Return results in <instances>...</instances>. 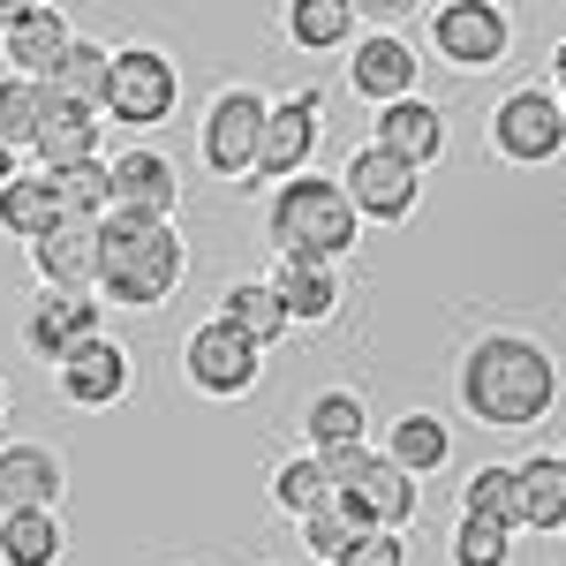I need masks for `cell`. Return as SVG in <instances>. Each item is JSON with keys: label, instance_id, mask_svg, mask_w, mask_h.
<instances>
[{"label": "cell", "instance_id": "obj_1", "mask_svg": "<svg viewBox=\"0 0 566 566\" xmlns=\"http://www.w3.org/2000/svg\"><path fill=\"white\" fill-rule=\"evenodd\" d=\"M453 392H461L469 423H483V431H536L559 408V355L544 348L536 333L491 325V333H476L461 348Z\"/></svg>", "mask_w": 566, "mask_h": 566}, {"label": "cell", "instance_id": "obj_2", "mask_svg": "<svg viewBox=\"0 0 566 566\" xmlns=\"http://www.w3.org/2000/svg\"><path fill=\"white\" fill-rule=\"evenodd\" d=\"M98 242H106V258H98V303H114V310H159L189 280V242L175 234L167 212H122L114 205V212L98 219Z\"/></svg>", "mask_w": 566, "mask_h": 566}, {"label": "cell", "instance_id": "obj_3", "mask_svg": "<svg viewBox=\"0 0 566 566\" xmlns=\"http://www.w3.org/2000/svg\"><path fill=\"white\" fill-rule=\"evenodd\" d=\"M363 242V212H355L340 175H295L264 189V250L303 264H348Z\"/></svg>", "mask_w": 566, "mask_h": 566}, {"label": "cell", "instance_id": "obj_4", "mask_svg": "<svg viewBox=\"0 0 566 566\" xmlns=\"http://www.w3.org/2000/svg\"><path fill=\"white\" fill-rule=\"evenodd\" d=\"M325 469H333V506L355 528H416L423 491H416V476L392 461L386 446H370V438L340 446V453H325Z\"/></svg>", "mask_w": 566, "mask_h": 566}, {"label": "cell", "instance_id": "obj_5", "mask_svg": "<svg viewBox=\"0 0 566 566\" xmlns=\"http://www.w3.org/2000/svg\"><path fill=\"white\" fill-rule=\"evenodd\" d=\"M431 61H446L453 76H491L514 53V15L499 0H431Z\"/></svg>", "mask_w": 566, "mask_h": 566}, {"label": "cell", "instance_id": "obj_6", "mask_svg": "<svg viewBox=\"0 0 566 566\" xmlns=\"http://www.w3.org/2000/svg\"><path fill=\"white\" fill-rule=\"evenodd\" d=\"M264 122H272V98L258 84H227L212 91L205 122H197V159L212 167L219 181H250L264 151Z\"/></svg>", "mask_w": 566, "mask_h": 566}, {"label": "cell", "instance_id": "obj_7", "mask_svg": "<svg viewBox=\"0 0 566 566\" xmlns=\"http://www.w3.org/2000/svg\"><path fill=\"white\" fill-rule=\"evenodd\" d=\"M181 106V69L159 45H114V69H106V122L114 129H159L175 122Z\"/></svg>", "mask_w": 566, "mask_h": 566}, {"label": "cell", "instance_id": "obj_8", "mask_svg": "<svg viewBox=\"0 0 566 566\" xmlns=\"http://www.w3.org/2000/svg\"><path fill=\"white\" fill-rule=\"evenodd\" d=\"M491 151L506 167H552L566 159V98L544 84H522L491 106Z\"/></svg>", "mask_w": 566, "mask_h": 566}, {"label": "cell", "instance_id": "obj_9", "mask_svg": "<svg viewBox=\"0 0 566 566\" xmlns=\"http://www.w3.org/2000/svg\"><path fill=\"white\" fill-rule=\"evenodd\" d=\"M181 370H189V386L205 392V400H250L264 378V348L250 333H234L227 317H205L189 340H181Z\"/></svg>", "mask_w": 566, "mask_h": 566}, {"label": "cell", "instance_id": "obj_10", "mask_svg": "<svg viewBox=\"0 0 566 566\" xmlns=\"http://www.w3.org/2000/svg\"><path fill=\"white\" fill-rule=\"evenodd\" d=\"M317 136H325V91H317V84L287 91V98H272V122H264L258 175L242 181V189H280V181L310 175V151H317Z\"/></svg>", "mask_w": 566, "mask_h": 566}, {"label": "cell", "instance_id": "obj_11", "mask_svg": "<svg viewBox=\"0 0 566 566\" xmlns=\"http://www.w3.org/2000/svg\"><path fill=\"white\" fill-rule=\"evenodd\" d=\"M15 333H23V348L39 355V363L61 370L91 333H106V303H98L91 287H39V303L23 310V325H15Z\"/></svg>", "mask_w": 566, "mask_h": 566}, {"label": "cell", "instance_id": "obj_12", "mask_svg": "<svg viewBox=\"0 0 566 566\" xmlns=\"http://www.w3.org/2000/svg\"><path fill=\"white\" fill-rule=\"evenodd\" d=\"M340 181H348L355 212L370 219V227H400V219H416V205H423V167L392 159L386 144H363V151H348Z\"/></svg>", "mask_w": 566, "mask_h": 566}, {"label": "cell", "instance_id": "obj_13", "mask_svg": "<svg viewBox=\"0 0 566 566\" xmlns=\"http://www.w3.org/2000/svg\"><path fill=\"white\" fill-rule=\"evenodd\" d=\"M416 76H423V53H416V39H408V31L370 23V31L348 45V91H355V98H370V106L416 98Z\"/></svg>", "mask_w": 566, "mask_h": 566}, {"label": "cell", "instance_id": "obj_14", "mask_svg": "<svg viewBox=\"0 0 566 566\" xmlns=\"http://www.w3.org/2000/svg\"><path fill=\"white\" fill-rule=\"evenodd\" d=\"M53 386H61V400H69V408H114V400H129L136 363H129V348H122V340L91 333L84 348L53 370Z\"/></svg>", "mask_w": 566, "mask_h": 566}, {"label": "cell", "instance_id": "obj_15", "mask_svg": "<svg viewBox=\"0 0 566 566\" xmlns=\"http://www.w3.org/2000/svg\"><path fill=\"white\" fill-rule=\"evenodd\" d=\"M23 250H31L39 287H91L98 295V258H106L98 219H53L39 242H23Z\"/></svg>", "mask_w": 566, "mask_h": 566}, {"label": "cell", "instance_id": "obj_16", "mask_svg": "<svg viewBox=\"0 0 566 566\" xmlns=\"http://www.w3.org/2000/svg\"><path fill=\"white\" fill-rule=\"evenodd\" d=\"M106 144V114L84 106V98H61L45 84V114H39V136H31V159L39 167H76V159H98Z\"/></svg>", "mask_w": 566, "mask_h": 566}, {"label": "cell", "instance_id": "obj_17", "mask_svg": "<svg viewBox=\"0 0 566 566\" xmlns=\"http://www.w3.org/2000/svg\"><path fill=\"white\" fill-rule=\"evenodd\" d=\"M61 491H69V461L53 446H39V438L0 446V514H15V506H61Z\"/></svg>", "mask_w": 566, "mask_h": 566}, {"label": "cell", "instance_id": "obj_18", "mask_svg": "<svg viewBox=\"0 0 566 566\" xmlns=\"http://www.w3.org/2000/svg\"><path fill=\"white\" fill-rule=\"evenodd\" d=\"M106 167H114V205H122V212H167V219H175L181 175H175V159H167V151L129 144V151H114Z\"/></svg>", "mask_w": 566, "mask_h": 566}, {"label": "cell", "instance_id": "obj_19", "mask_svg": "<svg viewBox=\"0 0 566 566\" xmlns=\"http://www.w3.org/2000/svg\"><path fill=\"white\" fill-rule=\"evenodd\" d=\"M370 144H386L392 159H408V167H431L438 151H446V114H438L423 91L416 98H392V106H378V122H370Z\"/></svg>", "mask_w": 566, "mask_h": 566}, {"label": "cell", "instance_id": "obj_20", "mask_svg": "<svg viewBox=\"0 0 566 566\" xmlns=\"http://www.w3.org/2000/svg\"><path fill=\"white\" fill-rule=\"evenodd\" d=\"M69 45H76V31H69V15L45 0L39 15H23L15 31H0V53H8V69L15 76H39V84H53V69L69 61Z\"/></svg>", "mask_w": 566, "mask_h": 566}, {"label": "cell", "instance_id": "obj_21", "mask_svg": "<svg viewBox=\"0 0 566 566\" xmlns=\"http://www.w3.org/2000/svg\"><path fill=\"white\" fill-rule=\"evenodd\" d=\"M280 31H287V45H303V53H348L363 39V8L355 0H287L280 8Z\"/></svg>", "mask_w": 566, "mask_h": 566}, {"label": "cell", "instance_id": "obj_22", "mask_svg": "<svg viewBox=\"0 0 566 566\" xmlns=\"http://www.w3.org/2000/svg\"><path fill=\"white\" fill-rule=\"evenodd\" d=\"M386 453L423 483V476H438V469H453V423L431 416V408H408V416L386 423Z\"/></svg>", "mask_w": 566, "mask_h": 566}, {"label": "cell", "instance_id": "obj_23", "mask_svg": "<svg viewBox=\"0 0 566 566\" xmlns=\"http://www.w3.org/2000/svg\"><path fill=\"white\" fill-rule=\"evenodd\" d=\"M272 287H280V303H287V317L295 325H333L340 317V264H303V258H280V272H272Z\"/></svg>", "mask_w": 566, "mask_h": 566}, {"label": "cell", "instance_id": "obj_24", "mask_svg": "<svg viewBox=\"0 0 566 566\" xmlns=\"http://www.w3.org/2000/svg\"><path fill=\"white\" fill-rule=\"evenodd\" d=\"M303 438L310 453H340V446H363L370 438V408H363V392L355 386H325L303 400Z\"/></svg>", "mask_w": 566, "mask_h": 566}, {"label": "cell", "instance_id": "obj_25", "mask_svg": "<svg viewBox=\"0 0 566 566\" xmlns=\"http://www.w3.org/2000/svg\"><path fill=\"white\" fill-rule=\"evenodd\" d=\"M61 552H69L61 506H15V514H0V566H61Z\"/></svg>", "mask_w": 566, "mask_h": 566}, {"label": "cell", "instance_id": "obj_26", "mask_svg": "<svg viewBox=\"0 0 566 566\" xmlns=\"http://www.w3.org/2000/svg\"><path fill=\"white\" fill-rule=\"evenodd\" d=\"M219 317H227L234 333H250L264 355L295 333V317H287V303H280V287H272V280H234V287L219 295Z\"/></svg>", "mask_w": 566, "mask_h": 566}, {"label": "cell", "instance_id": "obj_27", "mask_svg": "<svg viewBox=\"0 0 566 566\" xmlns=\"http://www.w3.org/2000/svg\"><path fill=\"white\" fill-rule=\"evenodd\" d=\"M461 514L499 522V528L522 536V469H514V461H476V469L461 476Z\"/></svg>", "mask_w": 566, "mask_h": 566}, {"label": "cell", "instance_id": "obj_28", "mask_svg": "<svg viewBox=\"0 0 566 566\" xmlns=\"http://www.w3.org/2000/svg\"><path fill=\"white\" fill-rule=\"evenodd\" d=\"M522 469V528L528 536H559L566 528V469L559 453H528V461H514Z\"/></svg>", "mask_w": 566, "mask_h": 566}, {"label": "cell", "instance_id": "obj_29", "mask_svg": "<svg viewBox=\"0 0 566 566\" xmlns=\"http://www.w3.org/2000/svg\"><path fill=\"white\" fill-rule=\"evenodd\" d=\"M53 219H69L61 212V189H53V175H15L8 189H0V234H15V242H39Z\"/></svg>", "mask_w": 566, "mask_h": 566}, {"label": "cell", "instance_id": "obj_30", "mask_svg": "<svg viewBox=\"0 0 566 566\" xmlns=\"http://www.w3.org/2000/svg\"><path fill=\"white\" fill-rule=\"evenodd\" d=\"M272 506H280L287 522H310L317 506H333V469H325V453L280 461V469H272Z\"/></svg>", "mask_w": 566, "mask_h": 566}, {"label": "cell", "instance_id": "obj_31", "mask_svg": "<svg viewBox=\"0 0 566 566\" xmlns=\"http://www.w3.org/2000/svg\"><path fill=\"white\" fill-rule=\"evenodd\" d=\"M61 189V212L69 219H106L114 212V167L106 159H76V167H45Z\"/></svg>", "mask_w": 566, "mask_h": 566}, {"label": "cell", "instance_id": "obj_32", "mask_svg": "<svg viewBox=\"0 0 566 566\" xmlns=\"http://www.w3.org/2000/svg\"><path fill=\"white\" fill-rule=\"evenodd\" d=\"M39 114H45V84L39 76H0V136L15 144V151H31V136H39Z\"/></svg>", "mask_w": 566, "mask_h": 566}, {"label": "cell", "instance_id": "obj_33", "mask_svg": "<svg viewBox=\"0 0 566 566\" xmlns=\"http://www.w3.org/2000/svg\"><path fill=\"white\" fill-rule=\"evenodd\" d=\"M106 69H114V53L91 45V39H76L69 61L53 69V91H61V98H84V106H106Z\"/></svg>", "mask_w": 566, "mask_h": 566}, {"label": "cell", "instance_id": "obj_34", "mask_svg": "<svg viewBox=\"0 0 566 566\" xmlns=\"http://www.w3.org/2000/svg\"><path fill=\"white\" fill-rule=\"evenodd\" d=\"M446 559H453V566H514V528L461 514V522H453V552H446Z\"/></svg>", "mask_w": 566, "mask_h": 566}, {"label": "cell", "instance_id": "obj_35", "mask_svg": "<svg viewBox=\"0 0 566 566\" xmlns=\"http://www.w3.org/2000/svg\"><path fill=\"white\" fill-rule=\"evenodd\" d=\"M355 536H363V528H355L340 506H317V514L303 522V544H310V559H317V566H333V559L355 544Z\"/></svg>", "mask_w": 566, "mask_h": 566}, {"label": "cell", "instance_id": "obj_36", "mask_svg": "<svg viewBox=\"0 0 566 566\" xmlns=\"http://www.w3.org/2000/svg\"><path fill=\"white\" fill-rule=\"evenodd\" d=\"M333 566H408V528H363Z\"/></svg>", "mask_w": 566, "mask_h": 566}, {"label": "cell", "instance_id": "obj_37", "mask_svg": "<svg viewBox=\"0 0 566 566\" xmlns=\"http://www.w3.org/2000/svg\"><path fill=\"white\" fill-rule=\"evenodd\" d=\"M363 8V23H386V31H400V15H416V8H431V0H355Z\"/></svg>", "mask_w": 566, "mask_h": 566}, {"label": "cell", "instance_id": "obj_38", "mask_svg": "<svg viewBox=\"0 0 566 566\" xmlns=\"http://www.w3.org/2000/svg\"><path fill=\"white\" fill-rule=\"evenodd\" d=\"M45 0H0V31H15V23H23V15H39Z\"/></svg>", "mask_w": 566, "mask_h": 566}, {"label": "cell", "instance_id": "obj_39", "mask_svg": "<svg viewBox=\"0 0 566 566\" xmlns=\"http://www.w3.org/2000/svg\"><path fill=\"white\" fill-rule=\"evenodd\" d=\"M23 175V151H15V144H8V136H0V189H8V181Z\"/></svg>", "mask_w": 566, "mask_h": 566}, {"label": "cell", "instance_id": "obj_40", "mask_svg": "<svg viewBox=\"0 0 566 566\" xmlns=\"http://www.w3.org/2000/svg\"><path fill=\"white\" fill-rule=\"evenodd\" d=\"M552 91H566V39L552 45Z\"/></svg>", "mask_w": 566, "mask_h": 566}, {"label": "cell", "instance_id": "obj_41", "mask_svg": "<svg viewBox=\"0 0 566 566\" xmlns=\"http://www.w3.org/2000/svg\"><path fill=\"white\" fill-rule=\"evenodd\" d=\"M0 423H8V378H0Z\"/></svg>", "mask_w": 566, "mask_h": 566}, {"label": "cell", "instance_id": "obj_42", "mask_svg": "<svg viewBox=\"0 0 566 566\" xmlns=\"http://www.w3.org/2000/svg\"><path fill=\"white\" fill-rule=\"evenodd\" d=\"M559 469H566V446H559Z\"/></svg>", "mask_w": 566, "mask_h": 566}, {"label": "cell", "instance_id": "obj_43", "mask_svg": "<svg viewBox=\"0 0 566 566\" xmlns=\"http://www.w3.org/2000/svg\"><path fill=\"white\" fill-rule=\"evenodd\" d=\"M559 98H566V91H559Z\"/></svg>", "mask_w": 566, "mask_h": 566}, {"label": "cell", "instance_id": "obj_44", "mask_svg": "<svg viewBox=\"0 0 566 566\" xmlns=\"http://www.w3.org/2000/svg\"><path fill=\"white\" fill-rule=\"evenodd\" d=\"M559 536H566V528H559Z\"/></svg>", "mask_w": 566, "mask_h": 566}]
</instances>
